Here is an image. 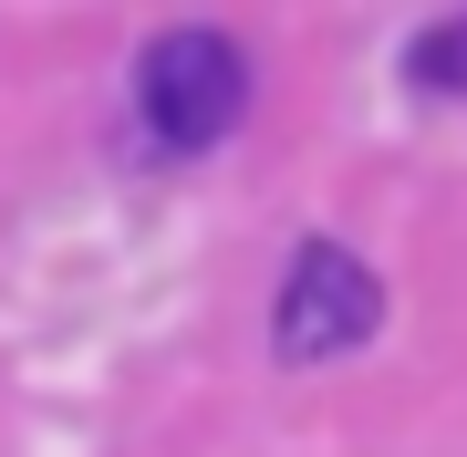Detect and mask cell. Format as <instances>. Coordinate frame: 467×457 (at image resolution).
I'll use <instances>...</instances> for the list:
<instances>
[{"instance_id":"obj_3","label":"cell","mask_w":467,"mask_h":457,"mask_svg":"<svg viewBox=\"0 0 467 457\" xmlns=\"http://www.w3.org/2000/svg\"><path fill=\"white\" fill-rule=\"evenodd\" d=\"M405 84H416V94H467V11L436 21V32H416V52H405Z\"/></svg>"},{"instance_id":"obj_2","label":"cell","mask_w":467,"mask_h":457,"mask_svg":"<svg viewBox=\"0 0 467 457\" xmlns=\"http://www.w3.org/2000/svg\"><path fill=\"white\" fill-rule=\"evenodd\" d=\"M384 322V281L364 260L343 250V239H301L291 271H281V302H270V343H281V364H333L353 354Z\"/></svg>"},{"instance_id":"obj_1","label":"cell","mask_w":467,"mask_h":457,"mask_svg":"<svg viewBox=\"0 0 467 457\" xmlns=\"http://www.w3.org/2000/svg\"><path fill=\"white\" fill-rule=\"evenodd\" d=\"M250 115V52L208 21H177L135 52V125L167 156H208L229 125Z\"/></svg>"}]
</instances>
